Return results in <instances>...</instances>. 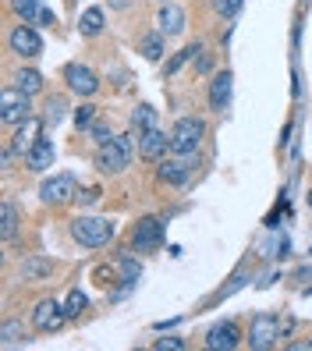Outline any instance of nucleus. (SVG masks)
Listing matches in <instances>:
<instances>
[{
	"label": "nucleus",
	"instance_id": "nucleus-1",
	"mask_svg": "<svg viewBox=\"0 0 312 351\" xmlns=\"http://www.w3.org/2000/svg\"><path fill=\"white\" fill-rule=\"evenodd\" d=\"M135 135H114L110 142H103L96 149V167L103 174H121L124 167L132 163V153H135Z\"/></svg>",
	"mask_w": 312,
	"mask_h": 351
},
{
	"label": "nucleus",
	"instance_id": "nucleus-2",
	"mask_svg": "<svg viewBox=\"0 0 312 351\" xmlns=\"http://www.w3.org/2000/svg\"><path fill=\"white\" fill-rule=\"evenodd\" d=\"M71 238L86 249H103L114 238V223L103 217H75L71 220Z\"/></svg>",
	"mask_w": 312,
	"mask_h": 351
},
{
	"label": "nucleus",
	"instance_id": "nucleus-3",
	"mask_svg": "<svg viewBox=\"0 0 312 351\" xmlns=\"http://www.w3.org/2000/svg\"><path fill=\"white\" fill-rule=\"evenodd\" d=\"M202 135H206V125L199 117H181L178 125L171 128V153L195 156V149L202 146Z\"/></svg>",
	"mask_w": 312,
	"mask_h": 351
},
{
	"label": "nucleus",
	"instance_id": "nucleus-4",
	"mask_svg": "<svg viewBox=\"0 0 312 351\" xmlns=\"http://www.w3.org/2000/svg\"><path fill=\"white\" fill-rule=\"evenodd\" d=\"M248 348H256V351H266V348H274L280 341V319L277 316H269V313H259L252 316V323H248Z\"/></svg>",
	"mask_w": 312,
	"mask_h": 351
},
{
	"label": "nucleus",
	"instance_id": "nucleus-5",
	"mask_svg": "<svg viewBox=\"0 0 312 351\" xmlns=\"http://www.w3.org/2000/svg\"><path fill=\"white\" fill-rule=\"evenodd\" d=\"M32 117V107H29V93H22L18 86H8L0 93V121L4 125H22V121Z\"/></svg>",
	"mask_w": 312,
	"mask_h": 351
},
{
	"label": "nucleus",
	"instance_id": "nucleus-6",
	"mask_svg": "<svg viewBox=\"0 0 312 351\" xmlns=\"http://www.w3.org/2000/svg\"><path fill=\"white\" fill-rule=\"evenodd\" d=\"M163 245V223L156 217H142L132 231V249L135 252H156Z\"/></svg>",
	"mask_w": 312,
	"mask_h": 351
},
{
	"label": "nucleus",
	"instance_id": "nucleus-7",
	"mask_svg": "<svg viewBox=\"0 0 312 351\" xmlns=\"http://www.w3.org/2000/svg\"><path fill=\"white\" fill-rule=\"evenodd\" d=\"M39 195H43L47 206H64V202H75L78 199V181L71 174H57L50 178L43 189H39Z\"/></svg>",
	"mask_w": 312,
	"mask_h": 351
},
{
	"label": "nucleus",
	"instance_id": "nucleus-8",
	"mask_svg": "<svg viewBox=\"0 0 312 351\" xmlns=\"http://www.w3.org/2000/svg\"><path fill=\"white\" fill-rule=\"evenodd\" d=\"M238 344H241V326L235 319H220L206 330V348L213 351H235Z\"/></svg>",
	"mask_w": 312,
	"mask_h": 351
},
{
	"label": "nucleus",
	"instance_id": "nucleus-9",
	"mask_svg": "<svg viewBox=\"0 0 312 351\" xmlns=\"http://www.w3.org/2000/svg\"><path fill=\"white\" fill-rule=\"evenodd\" d=\"M64 319H68L64 305L53 302V298H43V302L32 308V326L43 330V334H53V330H60V326H64Z\"/></svg>",
	"mask_w": 312,
	"mask_h": 351
},
{
	"label": "nucleus",
	"instance_id": "nucleus-10",
	"mask_svg": "<svg viewBox=\"0 0 312 351\" xmlns=\"http://www.w3.org/2000/svg\"><path fill=\"white\" fill-rule=\"evenodd\" d=\"M8 43H11V50H14L18 57H39V53H43V39H39V32H36L32 25H25V22L11 29Z\"/></svg>",
	"mask_w": 312,
	"mask_h": 351
},
{
	"label": "nucleus",
	"instance_id": "nucleus-11",
	"mask_svg": "<svg viewBox=\"0 0 312 351\" xmlns=\"http://www.w3.org/2000/svg\"><path fill=\"white\" fill-rule=\"evenodd\" d=\"M64 82H68V89L78 93V96H93L99 89V75L89 64H68L64 68Z\"/></svg>",
	"mask_w": 312,
	"mask_h": 351
},
{
	"label": "nucleus",
	"instance_id": "nucleus-12",
	"mask_svg": "<svg viewBox=\"0 0 312 351\" xmlns=\"http://www.w3.org/2000/svg\"><path fill=\"white\" fill-rule=\"evenodd\" d=\"M11 11L22 18L25 25H57V14L43 8L39 0H11Z\"/></svg>",
	"mask_w": 312,
	"mask_h": 351
},
{
	"label": "nucleus",
	"instance_id": "nucleus-13",
	"mask_svg": "<svg viewBox=\"0 0 312 351\" xmlns=\"http://www.w3.org/2000/svg\"><path fill=\"white\" fill-rule=\"evenodd\" d=\"M171 149V135H163L160 128L139 132V156L142 160H163V153Z\"/></svg>",
	"mask_w": 312,
	"mask_h": 351
},
{
	"label": "nucleus",
	"instance_id": "nucleus-14",
	"mask_svg": "<svg viewBox=\"0 0 312 351\" xmlns=\"http://www.w3.org/2000/svg\"><path fill=\"white\" fill-rule=\"evenodd\" d=\"M43 125H47V121H36V117L22 121V125H18V132H14V138H11V149L25 156V153L36 146V142L43 138Z\"/></svg>",
	"mask_w": 312,
	"mask_h": 351
},
{
	"label": "nucleus",
	"instance_id": "nucleus-15",
	"mask_svg": "<svg viewBox=\"0 0 312 351\" xmlns=\"http://www.w3.org/2000/svg\"><path fill=\"white\" fill-rule=\"evenodd\" d=\"M192 156H174V160H160V181L163 184H184L192 178Z\"/></svg>",
	"mask_w": 312,
	"mask_h": 351
},
{
	"label": "nucleus",
	"instance_id": "nucleus-16",
	"mask_svg": "<svg viewBox=\"0 0 312 351\" xmlns=\"http://www.w3.org/2000/svg\"><path fill=\"white\" fill-rule=\"evenodd\" d=\"M231 93H235V75L231 71L213 75V82H210V107L224 114L227 107H231Z\"/></svg>",
	"mask_w": 312,
	"mask_h": 351
},
{
	"label": "nucleus",
	"instance_id": "nucleus-17",
	"mask_svg": "<svg viewBox=\"0 0 312 351\" xmlns=\"http://www.w3.org/2000/svg\"><path fill=\"white\" fill-rule=\"evenodd\" d=\"M53 156H57L53 142H50V138H39L36 146L25 153V167H29V171H47V167H53Z\"/></svg>",
	"mask_w": 312,
	"mask_h": 351
},
{
	"label": "nucleus",
	"instance_id": "nucleus-18",
	"mask_svg": "<svg viewBox=\"0 0 312 351\" xmlns=\"http://www.w3.org/2000/svg\"><path fill=\"white\" fill-rule=\"evenodd\" d=\"M156 22H160V32L163 36H181L184 32V11L178 4H163Z\"/></svg>",
	"mask_w": 312,
	"mask_h": 351
},
{
	"label": "nucleus",
	"instance_id": "nucleus-19",
	"mask_svg": "<svg viewBox=\"0 0 312 351\" xmlns=\"http://www.w3.org/2000/svg\"><path fill=\"white\" fill-rule=\"evenodd\" d=\"M22 277L25 280H47L50 274H53V263L50 259H43V256H29V259H22Z\"/></svg>",
	"mask_w": 312,
	"mask_h": 351
},
{
	"label": "nucleus",
	"instance_id": "nucleus-20",
	"mask_svg": "<svg viewBox=\"0 0 312 351\" xmlns=\"http://www.w3.org/2000/svg\"><path fill=\"white\" fill-rule=\"evenodd\" d=\"M103 25H107V14H103V8H86L78 18V32L82 36H99Z\"/></svg>",
	"mask_w": 312,
	"mask_h": 351
},
{
	"label": "nucleus",
	"instance_id": "nucleus-21",
	"mask_svg": "<svg viewBox=\"0 0 312 351\" xmlns=\"http://www.w3.org/2000/svg\"><path fill=\"white\" fill-rule=\"evenodd\" d=\"M14 234H18V210L11 202H4V206H0V238L11 241Z\"/></svg>",
	"mask_w": 312,
	"mask_h": 351
},
{
	"label": "nucleus",
	"instance_id": "nucleus-22",
	"mask_svg": "<svg viewBox=\"0 0 312 351\" xmlns=\"http://www.w3.org/2000/svg\"><path fill=\"white\" fill-rule=\"evenodd\" d=\"M29 334H25V323H18V319H8L4 326H0V344L4 348H14V344H22Z\"/></svg>",
	"mask_w": 312,
	"mask_h": 351
},
{
	"label": "nucleus",
	"instance_id": "nucleus-23",
	"mask_svg": "<svg viewBox=\"0 0 312 351\" xmlns=\"http://www.w3.org/2000/svg\"><path fill=\"white\" fill-rule=\"evenodd\" d=\"M139 53H142L145 60H160V57H163V32L142 36V39H139Z\"/></svg>",
	"mask_w": 312,
	"mask_h": 351
},
{
	"label": "nucleus",
	"instance_id": "nucleus-24",
	"mask_svg": "<svg viewBox=\"0 0 312 351\" xmlns=\"http://www.w3.org/2000/svg\"><path fill=\"white\" fill-rule=\"evenodd\" d=\"M117 274H121V287L128 291V287H135V284H139V277H142V266H139L135 259L124 256V259L117 263Z\"/></svg>",
	"mask_w": 312,
	"mask_h": 351
},
{
	"label": "nucleus",
	"instance_id": "nucleus-25",
	"mask_svg": "<svg viewBox=\"0 0 312 351\" xmlns=\"http://www.w3.org/2000/svg\"><path fill=\"white\" fill-rule=\"evenodd\" d=\"M132 128H135V132L156 128V110L149 107V103H139V107L132 110Z\"/></svg>",
	"mask_w": 312,
	"mask_h": 351
},
{
	"label": "nucleus",
	"instance_id": "nucleus-26",
	"mask_svg": "<svg viewBox=\"0 0 312 351\" xmlns=\"http://www.w3.org/2000/svg\"><path fill=\"white\" fill-rule=\"evenodd\" d=\"M14 86L22 89V93H29V96H36L39 89H43V75H39V71H25V68H22V71L14 75Z\"/></svg>",
	"mask_w": 312,
	"mask_h": 351
},
{
	"label": "nucleus",
	"instance_id": "nucleus-27",
	"mask_svg": "<svg viewBox=\"0 0 312 351\" xmlns=\"http://www.w3.org/2000/svg\"><path fill=\"white\" fill-rule=\"evenodd\" d=\"M86 308H89V298L82 295L78 287H75V291H68V298H64V313H68V319H78L82 313H86Z\"/></svg>",
	"mask_w": 312,
	"mask_h": 351
},
{
	"label": "nucleus",
	"instance_id": "nucleus-28",
	"mask_svg": "<svg viewBox=\"0 0 312 351\" xmlns=\"http://www.w3.org/2000/svg\"><path fill=\"white\" fill-rule=\"evenodd\" d=\"M96 121H99V110L93 107V103H82V107L75 110V125H78V132H89Z\"/></svg>",
	"mask_w": 312,
	"mask_h": 351
},
{
	"label": "nucleus",
	"instance_id": "nucleus-29",
	"mask_svg": "<svg viewBox=\"0 0 312 351\" xmlns=\"http://www.w3.org/2000/svg\"><path fill=\"white\" fill-rule=\"evenodd\" d=\"M195 53H202V43H189L181 53H174V57L167 60V75H174L181 64H189V60H195Z\"/></svg>",
	"mask_w": 312,
	"mask_h": 351
},
{
	"label": "nucleus",
	"instance_id": "nucleus-30",
	"mask_svg": "<svg viewBox=\"0 0 312 351\" xmlns=\"http://www.w3.org/2000/svg\"><path fill=\"white\" fill-rule=\"evenodd\" d=\"M64 110H68V103L60 99V96H50V99H47V110H43V121L57 128V125H60V117H64Z\"/></svg>",
	"mask_w": 312,
	"mask_h": 351
},
{
	"label": "nucleus",
	"instance_id": "nucleus-31",
	"mask_svg": "<svg viewBox=\"0 0 312 351\" xmlns=\"http://www.w3.org/2000/svg\"><path fill=\"white\" fill-rule=\"evenodd\" d=\"M241 8H245V0H213V11L224 18H235Z\"/></svg>",
	"mask_w": 312,
	"mask_h": 351
},
{
	"label": "nucleus",
	"instance_id": "nucleus-32",
	"mask_svg": "<svg viewBox=\"0 0 312 351\" xmlns=\"http://www.w3.org/2000/svg\"><path fill=\"white\" fill-rule=\"evenodd\" d=\"M89 135H93V142H96V146H103V142H110V138H114L110 125H103V121H96V125L89 128Z\"/></svg>",
	"mask_w": 312,
	"mask_h": 351
},
{
	"label": "nucleus",
	"instance_id": "nucleus-33",
	"mask_svg": "<svg viewBox=\"0 0 312 351\" xmlns=\"http://www.w3.org/2000/svg\"><path fill=\"white\" fill-rule=\"evenodd\" d=\"M153 348H156V351H167V348H171V351H181V348H184V341H181V337H160Z\"/></svg>",
	"mask_w": 312,
	"mask_h": 351
},
{
	"label": "nucleus",
	"instance_id": "nucleus-34",
	"mask_svg": "<svg viewBox=\"0 0 312 351\" xmlns=\"http://www.w3.org/2000/svg\"><path fill=\"white\" fill-rule=\"evenodd\" d=\"M210 64H213V60H210V53H195V71H199V75H206V71H210Z\"/></svg>",
	"mask_w": 312,
	"mask_h": 351
},
{
	"label": "nucleus",
	"instance_id": "nucleus-35",
	"mask_svg": "<svg viewBox=\"0 0 312 351\" xmlns=\"http://www.w3.org/2000/svg\"><path fill=\"white\" fill-rule=\"evenodd\" d=\"M99 199V189H86V192H78V202H86V206H93Z\"/></svg>",
	"mask_w": 312,
	"mask_h": 351
},
{
	"label": "nucleus",
	"instance_id": "nucleus-36",
	"mask_svg": "<svg viewBox=\"0 0 312 351\" xmlns=\"http://www.w3.org/2000/svg\"><path fill=\"white\" fill-rule=\"evenodd\" d=\"M291 330H295V319H291V316H284V319H280V337H287Z\"/></svg>",
	"mask_w": 312,
	"mask_h": 351
},
{
	"label": "nucleus",
	"instance_id": "nucleus-37",
	"mask_svg": "<svg viewBox=\"0 0 312 351\" xmlns=\"http://www.w3.org/2000/svg\"><path fill=\"white\" fill-rule=\"evenodd\" d=\"M291 351H312V341H298V344H291Z\"/></svg>",
	"mask_w": 312,
	"mask_h": 351
},
{
	"label": "nucleus",
	"instance_id": "nucleus-38",
	"mask_svg": "<svg viewBox=\"0 0 312 351\" xmlns=\"http://www.w3.org/2000/svg\"><path fill=\"white\" fill-rule=\"evenodd\" d=\"M110 4H114V8H128V0H110Z\"/></svg>",
	"mask_w": 312,
	"mask_h": 351
},
{
	"label": "nucleus",
	"instance_id": "nucleus-39",
	"mask_svg": "<svg viewBox=\"0 0 312 351\" xmlns=\"http://www.w3.org/2000/svg\"><path fill=\"white\" fill-rule=\"evenodd\" d=\"M309 210H312V192H309Z\"/></svg>",
	"mask_w": 312,
	"mask_h": 351
},
{
	"label": "nucleus",
	"instance_id": "nucleus-40",
	"mask_svg": "<svg viewBox=\"0 0 312 351\" xmlns=\"http://www.w3.org/2000/svg\"><path fill=\"white\" fill-rule=\"evenodd\" d=\"M305 295H312V287H305Z\"/></svg>",
	"mask_w": 312,
	"mask_h": 351
}]
</instances>
